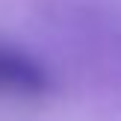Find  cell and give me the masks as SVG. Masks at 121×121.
I'll return each mask as SVG.
<instances>
[{"label":"cell","instance_id":"6da1fadb","mask_svg":"<svg viewBox=\"0 0 121 121\" xmlns=\"http://www.w3.org/2000/svg\"><path fill=\"white\" fill-rule=\"evenodd\" d=\"M47 89V74L35 59L0 47V92L39 95Z\"/></svg>","mask_w":121,"mask_h":121}]
</instances>
